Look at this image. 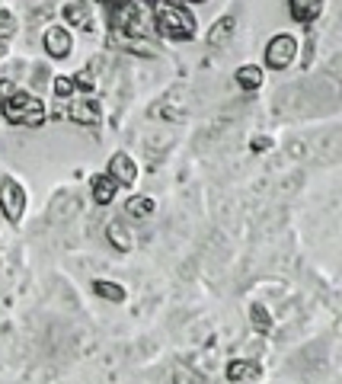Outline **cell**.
<instances>
[{"mask_svg":"<svg viewBox=\"0 0 342 384\" xmlns=\"http://www.w3.org/2000/svg\"><path fill=\"white\" fill-rule=\"evenodd\" d=\"M93 289H96V295H102V298H109V301H125V289L115 285V282H96Z\"/></svg>","mask_w":342,"mask_h":384,"instance_id":"cell-17","label":"cell"},{"mask_svg":"<svg viewBox=\"0 0 342 384\" xmlns=\"http://www.w3.org/2000/svg\"><path fill=\"white\" fill-rule=\"evenodd\" d=\"M233 29H237V16H233V13L221 16L212 29H208V45H224V42L233 36Z\"/></svg>","mask_w":342,"mask_h":384,"instance_id":"cell-11","label":"cell"},{"mask_svg":"<svg viewBox=\"0 0 342 384\" xmlns=\"http://www.w3.org/2000/svg\"><path fill=\"white\" fill-rule=\"evenodd\" d=\"M288 10H291V16H295L297 23L310 26V23L323 13V0H288Z\"/></svg>","mask_w":342,"mask_h":384,"instance_id":"cell-8","label":"cell"},{"mask_svg":"<svg viewBox=\"0 0 342 384\" xmlns=\"http://www.w3.org/2000/svg\"><path fill=\"white\" fill-rule=\"evenodd\" d=\"M74 90H77V87H74V80H71V77H55V93L58 96H71Z\"/></svg>","mask_w":342,"mask_h":384,"instance_id":"cell-19","label":"cell"},{"mask_svg":"<svg viewBox=\"0 0 342 384\" xmlns=\"http://www.w3.org/2000/svg\"><path fill=\"white\" fill-rule=\"evenodd\" d=\"M150 16H154V26L163 38H173V42H189L195 36V16L179 3V0H154L150 3Z\"/></svg>","mask_w":342,"mask_h":384,"instance_id":"cell-1","label":"cell"},{"mask_svg":"<svg viewBox=\"0 0 342 384\" xmlns=\"http://www.w3.org/2000/svg\"><path fill=\"white\" fill-rule=\"evenodd\" d=\"M106 7H122V3H131V0H102Z\"/></svg>","mask_w":342,"mask_h":384,"instance_id":"cell-22","label":"cell"},{"mask_svg":"<svg viewBox=\"0 0 342 384\" xmlns=\"http://www.w3.org/2000/svg\"><path fill=\"white\" fill-rule=\"evenodd\" d=\"M71 80H74V87H80V90H87V93H90V90H93V71H84V74L71 77Z\"/></svg>","mask_w":342,"mask_h":384,"instance_id":"cell-20","label":"cell"},{"mask_svg":"<svg viewBox=\"0 0 342 384\" xmlns=\"http://www.w3.org/2000/svg\"><path fill=\"white\" fill-rule=\"evenodd\" d=\"M3 106V119L10 125H29V128H38V125L45 122V106L42 100L26 90H13L7 100H0Z\"/></svg>","mask_w":342,"mask_h":384,"instance_id":"cell-2","label":"cell"},{"mask_svg":"<svg viewBox=\"0 0 342 384\" xmlns=\"http://www.w3.org/2000/svg\"><path fill=\"white\" fill-rule=\"evenodd\" d=\"M106 234H109V240L115 247H119V250H131V234H125V227H122V221H112L109 227H106Z\"/></svg>","mask_w":342,"mask_h":384,"instance_id":"cell-16","label":"cell"},{"mask_svg":"<svg viewBox=\"0 0 342 384\" xmlns=\"http://www.w3.org/2000/svg\"><path fill=\"white\" fill-rule=\"evenodd\" d=\"M185 3H205V0H185Z\"/></svg>","mask_w":342,"mask_h":384,"instance_id":"cell-23","label":"cell"},{"mask_svg":"<svg viewBox=\"0 0 342 384\" xmlns=\"http://www.w3.org/2000/svg\"><path fill=\"white\" fill-rule=\"evenodd\" d=\"M125 212H128L131 218H150L154 212H157V205H154V199H148V196H131L128 202H125Z\"/></svg>","mask_w":342,"mask_h":384,"instance_id":"cell-13","label":"cell"},{"mask_svg":"<svg viewBox=\"0 0 342 384\" xmlns=\"http://www.w3.org/2000/svg\"><path fill=\"white\" fill-rule=\"evenodd\" d=\"M269 144H272V141H269V138H256V141H253V144H250V148H253V150H266Z\"/></svg>","mask_w":342,"mask_h":384,"instance_id":"cell-21","label":"cell"},{"mask_svg":"<svg viewBox=\"0 0 342 384\" xmlns=\"http://www.w3.org/2000/svg\"><path fill=\"white\" fill-rule=\"evenodd\" d=\"M71 119L80 125H96L102 119V106L96 103V100H77L74 106H71Z\"/></svg>","mask_w":342,"mask_h":384,"instance_id":"cell-9","label":"cell"},{"mask_svg":"<svg viewBox=\"0 0 342 384\" xmlns=\"http://www.w3.org/2000/svg\"><path fill=\"white\" fill-rule=\"evenodd\" d=\"M71 48H74V38L67 32L65 26H48L45 29V52L52 58H67L71 55Z\"/></svg>","mask_w":342,"mask_h":384,"instance_id":"cell-6","label":"cell"},{"mask_svg":"<svg viewBox=\"0 0 342 384\" xmlns=\"http://www.w3.org/2000/svg\"><path fill=\"white\" fill-rule=\"evenodd\" d=\"M65 19H67V23H71V26H90V13H87V3H84V0H80V3H77V0H74V3H67V7H65Z\"/></svg>","mask_w":342,"mask_h":384,"instance_id":"cell-14","label":"cell"},{"mask_svg":"<svg viewBox=\"0 0 342 384\" xmlns=\"http://www.w3.org/2000/svg\"><path fill=\"white\" fill-rule=\"evenodd\" d=\"M227 381L231 384H253L259 381V365L250 359H233L227 362Z\"/></svg>","mask_w":342,"mask_h":384,"instance_id":"cell-7","label":"cell"},{"mask_svg":"<svg viewBox=\"0 0 342 384\" xmlns=\"http://www.w3.org/2000/svg\"><path fill=\"white\" fill-rule=\"evenodd\" d=\"M119 192V183L109 177V173H100V177H93V199L100 202V205H109L112 199Z\"/></svg>","mask_w":342,"mask_h":384,"instance_id":"cell-10","label":"cell"},{"mask_svg":"<svg viewBox=\"0 0 342 384\" xmlns=\"http://www.w3.org/2000/svg\"><path fill=\"white\" fill-rule=\"evenodd\" d=\"M13 32H16V19H13V13L0 10V38H10Z\"/></svg>","mask_w":342,"mask_h":384,"instance_id":"cell-18","label":"cell"},{"mask_svg":"<svg viewBox=\"0 0 342 384\" xmlns=\"http://www.w3.org/2000/svg\"><path fill=\"white\" fill-rule=\"evenodd\" d=\"M109 177L119 183V186H131L135 179H138V163L131 160V154L119 150V154H112L109 160Z\"/></svg>","mask_w":342,"mask_h":384,"instance_id":"cell-5","label":"cell"},{"mask_svg":"<svg viewBox=\"0 0 342 384\" xmlns=\"http://www.w3.org/2000/svg\"><path fill=\"white\" fill-rule=\"evenodd\" d=\"M0 208L7 215L10 225H19L23 221V212H26V189L19 186L13 177H3L0 183Z\"/></svg>","mask_w":342,"mask_h":384,"instance_id":"cell-3","label":"cell"},{"mask_svg":"<svg viewBox=\"0 0 342 384\" xmlns=\"http://www.w3.org/2000/svg\"><path fill=\"white\" fill-rule=\"evenodd\" d=\"M250 324H253V330H256V333H262V337L272 330V317H269V310L262 308V304H253V308H250Z\"/></svg>","mask_w":342,"mask_h":384,"instance_id":"cell-15","label":"cell"},{"mask_svg":"<svg viewBox=\"0 0 342 384\" xmlns=\"http://www.w3.org/2000/svg\"><path fill=\"white\" fill-rule=\"evenodd\" d=\"M233 80H237L243 90H259V87H262V67H259V65H243V67H237Z\"/></svg>","mask_w":342,"mask_h":384,"instance_id":"cell-12","label":"cell"},{"mask_svg":"<svg viewBox=\"0 0 342 384\" xmlns=\"http://www.w3.org/2000/svg\"><path fill=\"white\" fill-rule=\"evenodd\" d=\"M297 55V38L291 36V32H278V36H272V42L266 45V65L272 67V71H285L291 61H295Z\"/></svg>","mask_w":342,"mask_h":384,"instance_id":"cell-4","label":"cell"}]
</instances>
